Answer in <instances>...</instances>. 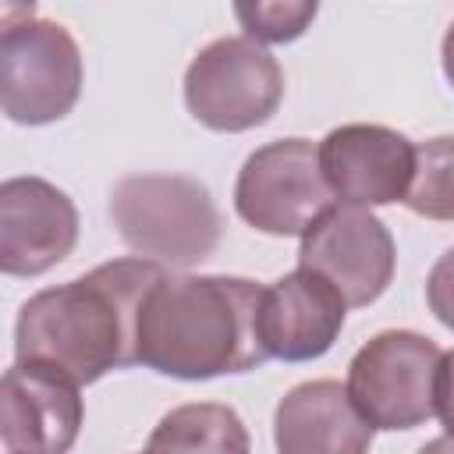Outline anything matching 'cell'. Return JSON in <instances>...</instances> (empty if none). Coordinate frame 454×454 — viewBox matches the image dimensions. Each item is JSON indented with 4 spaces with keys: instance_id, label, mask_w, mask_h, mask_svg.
<instances>
[{
    "instance_id": "obj_1",
    "label": "cell",
    "mask_w": 454,
    "mask_h": 454,
    "mask_svg": "<svg viewBox=\"0 0 454 454\" xmlns=\"http://www.w3.org/2000/svg\"><path fill=\"white\" fill-rule=\"evenodd\" d=\"M167 266L114 259L32 294L14 323V362H43L78 387L138 365V316Z\"/></svg>"
},
{
    "instance_id": "obj_2",
    "label": "cell",
    "mask_w": 454,
    "mask_h": 454,
    "mask_svg": "<svg viewBox=\"0 0 454 454\" xmlns=\"http://www.w3.org/2000/svg\"><path fill=\"white\" fill-rule=\"evenodd\" d=\"M262 284L223 273H163L138 316V362L174 380L252 372L270 355L259 333Z\"/></svg>"
},
{
    "instance_id": "obj_3",
    "label": "cell",
    "mask_w": 454,
    "mask_h": 454,
    "mask_svg": "<svg viewBox=\"0 0 454 454\" xmlns=\"http://www.w3.org/2000/svg\"><path fill=\"white\" fill-rule=\"evenodd\" d=\"M121 241L160 266H199L220 245V209L209 188L188 174H128L110 192Z\"/></svg>"
},
{
    "instance_id": "obj_4",
    "label": "cell",
    "mask_w": 454,
    "mask_h": 454,
    "mask_svg": "<svg viewBox=\"0 0 454 454\" xmlns=\"http://www.w3.org/2000/svg\"><path fill=\"white\" fill-rule=\"evenodd\" d=\"M82 50L74 35L35 11L21 21L4 18L0 32V103L14 124H53L82 96Z\"/></svg>"
},
{
    "instance_id": "obj_5",
    "label": "cell",
    "mask_w": 454,
    "mask_h": 454,
    "mask_svg": "<svg viewBox=\"0 0 454 454\" xmlns=\"http://www.w3.org/2000/svg\"><path fill=\"white\" fill-rule=\"evenodd\" d=\"M284 99L277 57L248 35H223L199 50L184 71V106L209 131H248L266 124Z\"/></svg>"
},
{
    "instance_id": "obj_6",
    "label": "cell",
    "mask_w": 454,
    "mask_h": 454,
    "mask_svg": "<svg viewBox=\"0 0 454 454\" xmlns=\"http://www.w3.org/2000/svg\"><path fill=\"white\" fill-rule=\"evenodd\" d=\"M443 351L419 330L369 337L348 365V394L372 429H415L436 415V376Z\"/></svg>"
},
{
    "instance_id": "obj_7",
    "label": "cell",
    "mask_w": 454,
    "mask_h": 454,
    "mask_svg": "<svg viewBox=\"0 0 454 454\" xmlns=\"http://www.w3.org/2000/svg\"><path fill=\"white\" fill-rule=\"evenodd\" d=\"M333 206V192L319 167V145L309 138H277L259 145L234 181L238 216L273 238H301Z\"/></svg>"
},
{
    "instance_id": "obj_8",
    "label": "cell",
    "mask_w": 454,
    "mask_h": 454,
    "mask_svg": "<svg viewBox=\"0 0 454 454\" xmlns=\"http://www.w3.org/2000/svg\"><path fill=\"white\" fill-rule=\"evenodd\" d=\"M298 266L330 280L348 309H362L390 287L397 252L380 216L362 206L337 202L301 234Z\"/></svg>"
},
{
    "instance_id": "obj_9",
    "label": "cell",
    "mask_w": 454,
    "mask_h": 454,
    "mask_svg": "<svg viewBox=\"0 0 454 454\" xmlns=\"http://www.w3.org/2000/svg\"><path fill=\"white\" fill-rule=\"evenodd\" d=\"M415 142L387 124H340L319 142L323 177L344 206L404 202L415 177Z\"/></svg>"
},
{
    "instance_id": "obj_10",
    "label": "cell",
    "mask_w": 454,
    "mask_h": 454,
    "mask_svg": "<svg viewBox=\"0 0 454 454\" xmlns=\"http://www.w3.org/2000/svg\"><path fill=\"white\" fill-rule=\"evenodd\" d=\"M85 408L78 383L43 362H14L0 383V440L7 454H67Z\"/></svg>"
},
{
    "instance_id": "obj_11",
    "label": "cell",
    "mask_w": 454,
    "mask_h": 454,
    "mask_svg": "<svg viewBox=\"0 0 454 454\" xmlns=\"http://www.w3.org/2000/svg\"><path fill=\"white\" fill-rule=\"evenodd\" d=\"M78 245V209L46 177H7L0 184V270L39 277Z\"/></svg>"
},
{
    "instance_id": "obj_12",
    "label": "cell",
    "mask_w": 454,
    "mask_h": 454,
    "mask_svg": "<svg viewBox=\"0 0 454 454\" xmlns=\"http://www.w3.org/2000/svg\"><path fill=\"white\" fill-rule=\"evenodd\" d=\"M348 301L312 270H291L262 291L259 333L270 358L312 362L323 358L344 330Z\"/></svg>"
},
{
    "instance_id": "obj_13",
    "label": "cell",
    "mask_w": 454,
    "mask_h": 454,
    "mask_svg": "<svg viewBox=\"0 0 454 454\" xmlns=\"http://www.w3.org/2000/svg\"><path fill=\"white\" fill-rule=\"evenodd\" d=\"M372 436V422L337 380L298 383L273 411L277 454H369Z\"/></svg>"
},
{
    "instance_id": "obj_14",
    "label": "cell",
    "mask_w": 454,
    "mask_h": 454,
    "mask_svg": "<svg viewBox=\"0 0 454 454\" xmlns=\"http://www.w3.org/2000/svg\"><path fill=\"white\" fill-rule=\"evenodd\" d=\"M145 454H252V440L231 404L195 401L170 408L156 422Z\"/></svg>"
},
{
    "instance_id": "obj_15",
    "label": "cell",
    "mask_w": 454,
    "mask_h": 454,
    "mask_svg": "<svg viewBox=\"0 0 454 454\" xmlns=\"http://www.w3.org/2000/svg\"><path fill=\"white\" fill-rule=\"evenodd\" d=\"M404 206L426 220H454V135L426 138L415 149V177Z\"/></svg>"
},
{
    "instance_id": "obj_16",
    "label": "cell",
    "mask_w": 454,
    "mask_h": 454,
    "mask_svg": "<svg viewBox=\"0 0 454 454\" xmlns=\"http://www.w3.org/2000/svg\"><path fill=\"white\" fill-rule=\"evenodd\" d=\"M312 0H277V4H234V18L248 32V39L262 43H294L316 18Z\"/></svg>"
},
{
    "instance_id": "obj_17",
    "label": "cell",
    "mask_w": 454,
    "mask_h": 454,
    "mask_svg": "<svg viewBox=\"0 0 454 454\" xmlns=\"http://www.w3.org/2000/svg\"><path fill=\"white\" fill-rule=\"evenodd\" d=\"M426 301H429V312L447 330H454V248H447L433 262V270L426 277Z\"/></svg>"
},
{
    "instance_id": "obj_18",
    "label": "cell",
    "mask_w": 454,
    "mask_h": 454,
    "mask_svg": "<svg viewBox=\"0 0 454 454\" xmlns=\"http://www.w3.org/2000/svg\"><path fill=\"white\" fill-rule=\"evenodd\" d=\"M436 419L447 429V436H454V348L443 351V362H440V376H436Z\"/></svg>"
},
{
    "instance_id": "obj_19",
    "label": "cell",
    "mask_w": 454,
    "mask_h": 454,
    "mask_svg": "<svg viewBox=\"0 0 454 454\" xmlns=\"http://www.w3.org/2000/svg\"><path fill=\"white\" fill-rule=\"evenodd\" d=\"M440 57H443V74H447V82L454 85V21H450V28L443 32V46H440Z\"/></svg>"
},
{
    "instance_id": "obj_20",
    "label": "cell",
    "mask_w": 454,
    "mask_h": 454,
    "mask_svg": "<svg viewBox=\"0 0 454 454\" xmlns=\"http://www.w3.org/2000/svg\"><path fill=\"white\" fill-rule=\"evenodd\" d=\"M415 454H454V436H436V440L422 443Z\"/></svg>"
}]
</instances>
